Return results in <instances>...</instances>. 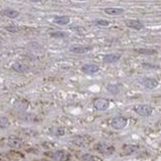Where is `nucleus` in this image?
I'll return each instance as SVG.
<instances>
[{
  "instance_id": "f3484780",
  "label": "nucleus",
  "mask_w": 161,
  "mask_h": 161,
  "mask_svg": "<svg viewBox=\"0 0 161 161\" xmlns=\"http://www.w3.org/2000/svg\"><path fill=\"white\" fill-rule=\"evenodd\" d=\"M3 14L5 16L9 17L11 19H14L19 16V12L16 10H13V9H5V10H3Z\"/></svg>"
},
{
  "instance_id": "4468645a",
  "label": "nucleus",
  "mask_w": 161,
  "mask_h": 161,
  "mask_svg": "<svg viewBox=\"0 0 161 161\" xmlns=\"http://www.w3.org/2000/svg\"><path fill=\"white\" fill-rule=\"evenodd\" d=\"M137 146L136 145H132V144H125L123 146V154L124 155H130L131 153H134L136 151Z\"/></svg>"
},
{
  "instance_id": "ddd939ff",
  "label": "nucleus",
  "mask_w": 161,
  "mask_h": 161,
  "mask_svg": "<svg viewBox=\"0 0 161 161\" xmlns=\"http://www.w3.org/2000/svg\"><path fill=\"white\" fill-rule=\"evenodd\" d=\"M104 11L106 14H108V15H112V16L121 15V14L125 12L123 8H118V7H109V8H106Z\"/></svg>"
},
{
  "instance_id": "a878e982",
  "label": "nucleus",
  "mask_w": 161,
  "mask_h": 161,
  "mask_svg": "<svg viewBox=\"0 0 161 161\" xmlns=\"http://www.w3.org/2000/svg\"><path fill=\"white\" fill-rule=\"evenodd\" d=\"M78 1H84V0H78Z\"/></svg>"
},
{
  "instance_id": "5701e85b",
  "label": "nucleus",
  "mask_w": 161,
  "mask_h": 161,
  "mask_svg": "<svg viewBox=\"0 0 161 161\" xmlns=\"http://www.w3.org/2000/svg\"><path fill=\"white\" fill-rule=\"evenodd\" d=\"M138 52L141 53H145V54H154V53H156V51H153V50H138Z\"/></svg>"
},
{
  "instance_id": "6e6552de",
  "label": "nucleus",
  "mask_w": 161,
  "mask_h": 161,
  "mask_svg": "<svg viewBox=\"0 0 161 161\" xmlns=\"http://www.w3.org/2000/svg\"><path fill=\"white\" fill-rule=\"evenodd\" d=\"M72 143L79 146V147H85L89 144V141L87 139L86 136H75L72 138Z\"/></svg>"
},
{
  "instance_id": "b1692460",
  "label": "nucleus",
  "mask_w": 161,
  "mask_h": 161,
  "mask_svg": "<svg viewBox=\"0 0 161 161\" xmlns=\"http://www.w3.org/2000/svg\"><path fill=\"white\" fill-rule=\"evenodd\" d=\"M107 89L110 91L111 93H114V94L118 93V89H117V86L116 85H110V86L107 87Z\"/></svg>"
},
{
  "instance_id": "423d86ee",
  "label": "nucleus",
  "mask_w": 161,
  "mask_h": 161,
  "mask_svg": "<svg viewBox=\"0 0 161 161\" xmlns=\"http://www.w3.org/2000/svg\"><path fill=\"white\" fill-rule=\"evenodd\" d=\"M92 50V47L90 46H82V45H74L70 47V52L74 53H86Z\"/></svg>"
},
{
  "instance_id": "9b49d317",
  "label": "nucleus",
  "mask_w": 161,
  "mask_h": 161,
  "mask_svg": "<svg viewBox=\"0 0 161 161\" xmlns=\"http://www.w3.org/2000/svg\"><path fill=\"white\" fill-rule=\"evenodd\" d=\"M127 26L130 29H135V30H142L143 29V24L139 20H128L127 22H125Z\"/></svg>"
},
{
  "instance_id": "f257e3e1",
  "label": "nucleus",
  "mask_w": 161,
  "mask_h": 161,
  "mask_svg": "<svg viewBox=\"0 0 161 161\" xmlns=\"http://www.w3.org/2000/svg\"><path fill=\"white\" fill-rule=\"evenodd\" d=\"M94 149L104 155H111L115 152V147L106 142H97L94 145Z\"/></svg>"
},
{
  "instance_id": "20e7f679",
  "label": "nucleus",
  "mask_w": 161,
  "mask_h": 161,
  "mask_svg": "<svg viewBox=\"0 0 161 161\" xmlns=\"http://www.w3.org/2000/svg\"><path fill=\"white\" fill-rule=\"evenodd\" d=\"M52 158L54 161H69L71 155L66 150H57L52 154Z\"/></svg>"
},
{
  "instance_id": "393cba45",
  "label": "nucleus",
  "mask_w": 161,
  "mask_h": 161,
  "mask_svg": "<svg viewBox=\"0 0 161 161\" xmlns=\"http://www.w3.org/2000/svg\"><path fill=\"white\" fill-rule=\"evenodd\" d=\"M6 30H8L10 32H17L19 29H18L16 26H7L6 27Z\"/></svg>"
},
{
  "instance_id": "0eeeda50",
  "label": "nucleus",
  "mask_w": 161,
  "mask_h": 161,
  "mask_svg": "<svg viewBox=\"0 0 161 161\" xmlns=\"http://www.w3.org/2000/svg\"><path fill=\"white\" fill-rule=\"evenodd\" d=\"M7 144L12 148H21L23 146L24 142L21 138L17 136H10L7 141Z\"/></svg>"
},
{
  "instance_id": "f03ea898",
  "label": "nucleus",
  "mask_w": 161,
  "mask_h": 161,
  "mask_svg": "<svg viewBox=\"0 0 161 161\" xmlns=\"http://www.w3.org/2000/svg\"><path fill=\"white\" fill-rule=\"evenodd\" d=\"M134 111L137 115L142 116V117H148L152 114L153 108L151 106H149V105L141 104V105H136V106H135Z\"/></svg>"
},
{
  "instance_id": "a211bd4d",
  "label": "nucleus",
  "mask_w": 161,
  "mask_h": 161,
  "mask_svg": "<svg viewBox=\"0 0 161 161\" xmlns=\"http://www.w3.org/2000/svg\"><path fill=\"white\" fill-rule=\"evenodd\" d=\"M10 125V121L6 117H0V128L6 129Z\"/></svg>"
},
{
  "instance_id": "1a4fd4ad",
  "label": "nucleus",
  "mask_w": 161,
  "mask_h": 161,
  "mask_svg": "<svg viewBox=\"0 0 161 161\" xmlns=\"http://www.w3.org/2000/svg\"><path fill=\"white\" fill-rule=\"evenodd\" d=\"M99 66L96 65V64H85L82 66V71L86 74H94V73H97L99 71Z\"/></svg>"
},
{
  "instance_id": "39448f33",
  "label": "nucleus",
  "mask_w": 161,
  "mask_h": 161,
  "mask_svg": "<svg viewBox=\"0 0 161 161\" xmlns=\"http://www.w3.org/2000/svg\"><path fill=\"white\" fill-rule=\"evenodd\" d=\"M93 106L98 111H106L110 106V102L104 98H96L93 101Z\"/></svg>"
},
{
  "instance_id": "7ed1b4c3",
  "label": "nucleus",
  "mask_w": 161,
  "mask_h": 161,
  "mask_svg": "<svg viewBox=\"0 0 161 161\" xmlns=\"http://www.w3.org/2000/svg\"><path fill=\"white\" fill-rule=\"evenodd\" d=\"M127 125L128 119L125 117H116L111 121V127L115 130H123L127 127Z\"/></svg>"
},
{
  "instance_id": "dca6fc26",
  "label": "nucleus",
  "mask_w": 161,
  "mask_h": 161,
  "mask_svg": "<svg viewBox=\"0 0 161 161\" xmlns=\"http://www.w3.org/2000/svg\"><path fill=\"white\" fill-rule=\"evenodd\" d=\"M12 68L17 72H25V71L28 70V66L23 64H20V62H16V64H14L12 65Z\"/></svg>"
},
{
  "instance_id": "f8f14e48",
  "label": "nucleus",
  "mask_w": 161,
  "mask_h": 161,
  "mask_svg": "<svg viewBox=\"0 0 161 161\" xmlns=\"http://www.w3.org/2000/svg\"><path fill=\"white\" fill-rule=\"evenodd\" d=\"M121 58V54H118V53H110L107 54L104 57V61L107 62V64H115V62L119 61Z\"/></svg>"
},
{
  "instance_id": "412c9836",
  "label": "nucleus",
  "mask_w": 161,
  "mask_h": 161,
  "mask_svg": "<svg viewBox=\"0 0 161 161\" xmlns=\"http://www.w3.org/2000/svg\"><path fill=\"white\" fill-rule=\"evenodd\" d=\"M85 159V161H102L101 159H99L97 156H94V155H90V154H87L85 157H83Z\"/></svg>"
},
{
  "instance_id": "4be33fe9",
  "label": "nucleus",
  "mask_w": 161,
  "mask_h": 161,
  "mask_svg": "<svg viewBox=\"0 0 161 161\" xmlns=\"http://www.w3.org/2000/svg\"><path fill=\"white\" fill-rule=\"evenodd\" d=\"M53 134L55 135V136H64V129H60V128H58V129H53Z\"/></svg>"
},
{
  "instance_id": "aec40b11",
  "label": "nucleus",
  "mask_w": 161,
  "mask_h": 161,
  "mask_svg": "<svg viewBox=\"0 0 161 161\" xmlns=\"http://www.w3.org/2000/svg\"><path fill=\"white\" fill-rule=\"evenodd\" d=\"M51 35L53 38H65V37H67V34L64 32H55V33H52Z\"/></svg>"
},
{
  "instance_id": "2eb2a0df",
  "label": "nucleus",
  "mask_w": 161,
  "mask_h": 161,
  "mask_svg": "<svg viewBox=\"0 0 161 161\" xmlns=\"http://www.w3.org/2000/svg\"><path fill=\"white\" fill-rule=\"evenodd\" d=\"M69 21L70 19L67 16H55L53 18V22L58 25H66L69 23Z\"/></svg>"
},
{
  "instance_id": "6ab92c4d",
  "label": "nucleus",
  "mask_w": 161,
  "mask_h": 161,
  "mask_svg": "<svg viewBox=\"0 0 161 161\" xmlns=\"http://www.w3.org/2000/svg\"><path fill=\"white\" fill-rule=\"evenodd\" d=\"M95 25L97 26H100V27H106V26H109V21H106V20H97L94 22Z\"/></svg>"
},
{
  "instance_id": "9d476101",
  "label": "nucleus",
  "mask_w": 161,
  "mask_h": 161,
  "mask_svg": "<svg viewBox=\"0 0 161 161\" xmlns=\"http://www.w3.org/2000/svg\"><path fill=\"white\" fill-rule=\"evenodd\" d=\"M142 84L147 89H154L158 86V82L152 78H142Z\"/></svg>"
}]
</instances>
